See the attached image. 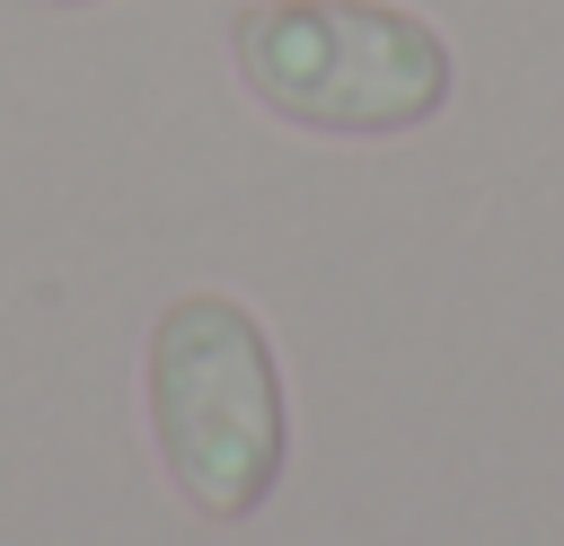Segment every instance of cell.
Segmentation results:
<instances>
[{"mask_svg":"<svg viewBox=\"0 0 564 546\" xmlns=\"http://www.w3.org/2000/svg\"><path fill=\"white\" fill-rule=\"evenodd\" d=\"M141 423L185 511L238 528L291 467V387L264 317L229 291H185L141 343Z\"/></svg>","mask_w":564,"mask_h":546,"instance_id":"obj_1","label":"cell"},{"mask_svg":"<svg viewBox=\"0 0 564 546\" xmlns=\"http://www.w3.org/2000/svg\"><path fill=\"white\" fill-rule=\"evenodd\" d=\"M229 62L264 114L317 141L423 132L458 88L449 35L397 0H247L229 18Z\"/></svg>","mask_w":564,"mask_h":546,"instance_id":"obj_2","label":"cell"},{"mask_svg":"<svg viewBox=\"0 0 564 546\" xmlns=\"http://www.w3.org/2000/svg\"><path fill=\"white\" fill-rule=\"evenodd\" d=\"M53 9H88V0H53Z\"/></svg>","mask_w":564,"mask_h":546,"instance_id":"obj_3","label":"cell"}]
</instances>
